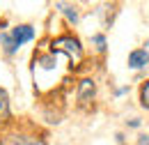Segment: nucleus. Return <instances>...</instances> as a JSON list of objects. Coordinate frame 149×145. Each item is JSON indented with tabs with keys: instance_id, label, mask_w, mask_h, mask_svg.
Segmentation results:
<instances>
[{
	"instance_id": "nucleus-1",
	"label": "nucleus",
	"mask_w": 149,
	"mask_h": 145,
	"mask_svg": "<svg viewBox=\"0 0 149 145\" xmlns=\"http://www.w3.org/2000/svg\"><path fill=\"white\" fill-rule=\"evenodd\" d=\"M53 53L55 55H64L67 60H71L74 65H78L80 60H83V46H80V42L71 35H62L53 39Z\"/></svg>"
},
{
	"instance_id": "nucleus-2",
	"label": "nucleus",
	"mask_w": 149,
	"mask_h": 145,
	"mask_svg": "<svg viewBox=\"0 0 149 145\" xmlns=\"http://www.w3.org/2000/svg\"><path fill=\"white\" fill-rule=\"evenodd\" d=\"M94 92H96V85H94L92 78H83L80 83H78V101L85 106V104H90L94 99Z\"/></svg>"
},
{
	"instance_id": "nucleus-3",
	"label": "nucleus",
	"mask_w": 149,
	"mask_h": 145,
	"mask_svg": "<svg viewBox=\"0 0 149 145\" xmlns=\"http://www.w3.org/2000/svg\"><path fill=\"white\" fill-rule=\"evenodd\" d=\"M9 35H12L16 46H23V44H28V42L35 39V30H32V25H16Z\"/></svg>"
},
{
	"instance_id": "nucleus-4",
	"label": "nucleus",
	"mask_w": 149,
	"mask_h": 145,
	"mask_svg": "<svg viewBox=\"0 0 149 145\" xmlns=\"http://www.w3.org/2000/svg\"><path fill=\"white\" fill-rule=\"evenodd\" d=\"M147 62H149V53L145 49H135L129 55V67L131 69H142V67H147Z\"/></svg>"
},
{
	"instance_id": "nucleus-5",
	"label": "nucleus",
	"mask_w": 149,
	"mask_h": 145,
	"mask_svg": "<svg viewBox=\"0 0 149 145\" xmlns=\"http://www.w3.org/2000/svg\"><path fill=\"white\" fill-rule=\"evenodd\" d=\"M9 145H46L41 138H37V136H12L9 138Z\"/></svg>"
},
{
	"instance_id": "nucleus-6",
	"label": "nucleus",
	"mask_w": 149,
	"mask_h": 145,
	"mask_svg": "<svg viewBox=\"0 0 149 145\" xmlns=\"http://www.w3.org/2000/svg\"><path fill=\"white\" fill-rule=\"evenodd\" d=\"M5 120H9V97L0 88V122H5Z\"/></svg>"
},
{
	"instance_id": "nucleus-7",
	"label": "nucleus",
	"mask_w": 149,
	"mask_h": 145,
	"mask_svg": "<svg viewBox=\"0 0 149 145\" xmlns=\"http://www.w3.org/2000/svg\"><path fill=\"white\" fill-rule=\"evenodd\" d=\"M57 9H60L64 16L69 18V23H76V21H78V9H76L74 5H64V2H57Z\"/></svg>"
},
{
	"instance_id": "nucleus-8",
	"label": "nucleus",
	"mask_w": 149,
	"mask_h": 145,
	"mask_svg": "<svg viewBox=\"0 0 149 145\" xmlns=\"http://www.w3.org/2000/svg\"><path fill=\"white\" fill-rule=\"evenodd\" d=\"M0 42H2V46H5V51H7V53H16V51H19V46L14 44L12 35H7V32H5V35H0Z\"/></svg>"
},
{
	"instance_id": "nucleus-9",
	"label": "nucleus",
	"mask_w": 149,
	"mask_h": 145,
	"mask_svg": "<svg viewBox=\"0 0 149 145\" xmlns=\"http://www.w3.org/2000/svg\"><path fill=\"white\" fill-rule=\"evenodd\" d=\"M140 104H142L145 108H149V81L142 85V90H140Z\"/></svg>"
},
{
	"instance_id": "nucleus-10",
	"label": "nucleus",
	"mask_w": 149,
	"mask_h": 145,
	"mask_svg": "<svg viewBox=\"0 0 149 145\" xmlns=\"http://www.w3.org/2000/svg\"><path fill=\"white\" fill-rule=\"evenodd\" d=\"M94 44H96V51H106V37L103 35H94Z\"/></svg>"
},
{
	"instance_id": "nucleus-11",
	"label": "nucleus",
	"mask_w": 149,
	"mask_h": 145,
	"mask_svg": "<svg viewBox=\"0 0 149 145\" xmlns=\"http://www.w3.org/2000/svg\"><path fill=\"white\" fill-rule=\"evenodd\" d=\"M140 145H149V136H142V141H140Z\"/></svg>"
}]
</instances>
